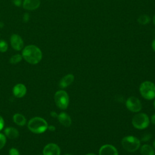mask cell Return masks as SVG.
<instances>
[{
    "label": "cell",
    "mask_w": 155,
    "mask_h": 155,
    "mask_svg": "<svg viewBox=\"0 0 155 155\" xmlns=\"http://www.w3.org/2000/svg\"><path fill=\"white\" fill-rule=\"evenodd\" d=\"M5 134L10 139H16L19 136L18 131L13 127H7L4 130Z\"/></svg>",
    "instance_id": "9a60e30c"
},
{
    "label": "cell",
    "mask_w": 155,
    "mask_h": 155,
    "mask_svg": "<svg viewBox=\"0 0 155 155\" xmlns=\"http://www.w3.org/2000/svg\"><path fill=\"white\" fill-rule=\"evenodd\" d=\"M9 155H20L18 150L15 148H12L9 151Z\"/></svg>",
    "instance_id": "7402d4cb"
},
{
    "label": "cell",
    "mask_w": 155,
    "mask_h": 155,
    "mask_svg": "<svg viewBox=\"0 0 155 155\" xmlns=\"http://www.w3.org/2000/svg\"><path fill=\"white\" fill-rule=\"evenodd\" d=\"M61 150L55 143H50L45 146L43 150V155H60Z\"/></svg>",
    "instance_id": "9c48e42d"
},
{
    "label": "cell",
    "mask_w": 155,
    "mask_h": 155,
    "mask_svg": "<svg viewBox=\"0 0 155 155\" xmlns=\"http://www.w3.org/2000/svg\"><path fill=\"white\" fill-rule=\"evenodd\" d=\"M86 155H96V154H95L94 153H88V154H87Z\"/></svg>",
    "instance_id": "d6a6232c"
},
{
    "label": "cell",
    "mask_w": 155,
    "mask_h": 155,
    "mask_svg": "<svg viewBox=\"0 0 155 155\" xmlns=\"http://www.w3.org/2000/svg\"><path fill=\"white\" fill-rule=\"evenodd\" d=\"M13 4L17 6V7H20L22 5V0H12Z\"/></svg>",
    "instance_id": "cb8c5ba5"
},
{
    "label": "cell",
    "mask_w": 155,
    "mask_h": 155,
    "mask_svg": "<svg viewBox=\"0 0 155 155\" xmlns=\"http://www.w3.org/2000/svg\"><path fill=\"white\" fill-rule=\"evenodd\" d=\"M140 152L142 155H155L154 148L148 144L143 145L140 147Z\"/></svg>",
    "instance_id": "2e32d148"
},
{
    "label": "cell",
    "mask_w": 155,
    "mask_h": 155,
    "mask_svg": "<svg viewBox=\"0 0 155 155\" xmlns=\"http://www.w3.org/2000/svg\"><path fill=\"white\" fill-rule=\"evenodd\" d=\"M5 142H6V138L5 136L3 134L0 133V150L4 147V145H5Z\"/></svg>",
    "instance_id": "44dd1931"
},
{
    "label": "cell",
    "mask_w": 155,
    "mask_h": 155,
    "mask_svg": "<svg viewBox=\"0 0 155 155\" xmlns=\"http://www.w3.org/2000/svg\"><path fill=\"white\" fill-rule=\"evenodd\" d=\"M99 155H118V151L113 145L105 144L99 148Z\"/></svg>",
    "instance_id": "30bf717a"
},
{
    "label": "cell",
    "mask_w": 155,
    "mask_h": 155,
    "mask_svg": "<svg viewBox=\"0 0 155 155\" xmlns=\"http://www.w3.org/2000/svg\"><path fill=\"white\" fill-rule=\"evenodd\" d=\"M4 125V121L1 116H0V131L3 128Z\"/></svg>",
    "instance_id": "d4e9b609"
},
{
    "label": "cell",
    "mask_w": 155,
    "mask_h": 155,
    "mask_svg": "<svg viewBox=\"0 0 155 155\" xmlns=\"http://www.w3.org/2000/svg\"><path fill=\"white\" fill-rule=\"evenodd\" d=\"M58 119L60 124L64 127H68L71 124V119L70 116L65 112H62L58 114Z\"/></svg>",
    "instance_id": "5bb4252c"
},
{
    "label": "cell",
    "mask_w": 155,
    "mask_h": 155,
    "mask_svg": "<svg viewBox=\"0 0 155 155\" xmlns=\"http://www.w3.org/2000/svg\"><path fill=\"white\" fill-rule=\"evenodd\" d=\"M138 22L142 25H146L147 24H148L150 21V18L148 16L146 15H142L141 16H140L138 18Z\"/></svg>",
    "instance_id": "ac0fdd59"
},
{
    "label": "cell",
    "mask_w": 155,
    "mask_h": 155,
    "mask_svg": "<svg viewBox=\"0 0 155 155\" xmlns=\"http://www.w3.org/2000/svg\"><path fill=\"white\" fill-rule=\"evenodd\" d=\"M13 120L15 124L20 126L24 125L26 123V119L24 116L19 113H16L14 114L13 116Z\"/></svg>",
    "instance_id": "e0dca14e"
},
{
    "label": "cell",
    "mask_w": 155,
    "mask_h": 155,
    "mask_svg": "<svg viewBox=\"0 0 155 155\" xmlns=\"http://www.w3.org/2000/svg\"><path fill=\"white\" fill-rule=\"evenodd\" d=\"M151 137V135L150 134H144L142 137V141H144V142H146V141H148L149 140Z\"/></svg>",
    "instance_id": "603a6c76"
},
{
    "label": "cell",
    "mask_w": 155,
    "mask_h": 155,
    "mask_svg": "<svg viewBox=\"0 0 155 155\" xmlns=\"http://www.w3.org/2000/svg\"><path fill=\"white\" fill-rule=\"evenodd\" d=\"M65 155H72V154H65Z\"/></svg>",
    "instance_id": "e575fe53"
},
{
    "label": "cell",
    "mask_w": 155,
    "mask_h": 155,
    "mask_svg": "<svg viewBox=\"0 0 155 155\" xmlns=\"http://www.w3.org/2000/svg\"><path fill=\"white\" fill-rule=\"evenodd\" d=\"M40 4V0H24L22 3V7L25 10H33L38 8Z\"/></svg>",
    "instance_id": "8fae6325"
},
{
    "label": "cell",
    "mask_w": 155,
    "mask_h": 155,
    "mask_svg": "<svg viewBox=\"0 0 155 155\" xmlns=\"http://www.w3.org/2000/svg\"><path fill=\"white\" fill-rule=\"evenodd\" d=\"M22 59V55L19 54H15V55H13L10 59V62L11 64H17L18 62H19Z\"/></svg>",
    "instance_id": "d6986e66"
},
{
    "label": "cell",
    "mask_w": 155,
    "mask_h": 155,
    "mask_svg": "<svg viewBox=\"0 0 155 155\" xmlns=\"http://www.w3.org/2000/svg\"><path fill=\"white\" fill-rule=\"evenodd\" d=\"M22 58L31 64H36L42 59L41 50L36 45H29L24 47L22 53Z\"/></svg>",
    "instance_id": "6da1fadb"
},
{
    "label": "cell",
    "mask_w": 155,
    "mask_h": 155,
    "mask_svg": "<svg viewBox=\"0 0 155 155\" xmlns=\"http://www.w3.org/2000/svg\"><path fill=\"white\" fill-rule=\"evenodd\" d=\"M123 148L128 152H134L137 151L140 146V140L133 136H127L124 137L121 141Z\"/></svg>",
    "instance_id": "3957f363"
},
{
    "label": "cell",
    "mask_w": 155,
    "mask_h": 155,
    "mask_svg": "<svg viewBox=\"0 0 155 155\" xmlns=\"http://www.w3.org/2000/svg\"><path fill=\"white\" fill-rule=\"evenodd\" d=\"M132 125L133 127L139 130L146 128L150 124V119L148 115L143 113H140L135 114L132 118Z\"/></svg>",
    "instance_id": "5b68a950"
},
{
    "label": "cell",
    "mask_w": 155,
    "mask_h": 155,
    "mask_svg": "<svg viewBox=\"0 0 155 155\" xmlns=\"http://www.w3.org/2000/svg\"><path fill=\"white\" fill-rule=\"evenodd\" d=\"M153 105H154V108H155V99H154V102H153Z\"/></svg>",
    "instance_id": "836d02e7"
},
{
    "label": "cell",
    "mask_w": 155,
    "mask_h": 155,
    "mask_svg": "<svg viewBox=\"0 0 155 155\" xmlns=\"http://www.w3.org/2000/svg\"><path fill=\"white\" fill-rule=\"evenodd\" d=\"M8 49L7 42L4 40H0V51L5 52Z\"/></svg>",
    "instance_id": "ffe728a7"
},
{
    "label": "cell",
    "mask_w": 155,
    "mask_h": 155,
    "mask_svg": "<svg viewBox=\"0 0 155 155\" xmlns=\"http://www.w3.org/2000/svg\"><path fill=\"white\" fill-rule=\"evenodd\" d=\"M50 115H51L52 117H58V114H57V113H56V112H54V111H51V112L50 113Z\"/></svg>",
    "instance_id": "83f0119b"
},
{
    "label": "cell",
    "mask_w": 155,
    "mask_h": 155,
    "mask_svg": "<svg viewBox=\"0 0 155 155\" xmlns=\"http://www.w3.org/2000/svg\"><path fill=\"white\" fill-rule=\"evenodd\" d=\"M139 92L144 99H153L155 98V84L151 81H144L140 85Z\"/></svg>",
    "instance_id": "277c9868"
},
{
    "label": "cell",
    "mask_w": 155,
    "mask_h": 155,
    "mask_svg": "<svg viewBox=\"0 0 155 155\" xmlns=\"http://www.w3.org/2000/svg\"><path fill=\"white\" fill-rule=\"evenodd\" d=\"M151 122L154 125H155V113L151 116Z\"/></svg>",
    "instance_id": "484cf974"
},
{
    "label": "cell",
    "mask_w": 155,
    "mask_h": 155,
    "mask_svg": "<svg viewBox=\"0 0 155 155\" xmlns=\"http://www.w3.org/2000/svg\"><path fill=\"white\" fill-rule=\"evenodd\" d=\"M10 43L12 48L17 51L22 50L24 47V41L22 38L17 35L13 34L10 37Z\"/></svg>",
    "instance_id": "ba28073f"
},
{
    "label": "cell",
    "mask_w": 155,
    "mask_h": 155,
    "mask_svg": "<svg viewBox=\"0 0 155 155\" xmlns=\"http://www.w3.org/2000/svg\"><path fill=\"white\" fill-rule=\"evenodd\" d=\"M28 18H29V17H28V14H27V13H25V14L24 15V21L25 22H27V21H28Z\"/></svg>",
    "instance_id": "4316f807"
},
{
    "label": "cell",
    "mask_w": 155,
    "mask_h": 155,
    "mask_svg": "<svg viewBox=\"0 0 155 155\" xmlns=\"http://www.w3.org/2000/svg\"><path fill=\"white\" fill-rule=\"evenodd\" d=\"M38 155H40V154H38Z\"/></svg>",
    "instance_id": "d590c367"
},
{
    "label": "cell",
    "mask_w": 155,
    "mask_h": 155,
    "mask_svg": "<svg viewBox=\"0 0 155 155\" xmlns=\"http://www.w3.org/2000/svg\"><path fill=\"white\" fill-rule=\"evenodd\" d=\"M50 131H54L55 130V127L53 125H50V126H48V128H47Z\"/></svg>",
    "instance_id": "f1b7e54d"
},
{
    "label": "cell",
    "mask_w": 155,
    "mask_h": 155,
    "mask_svg": "<svg viewBox=\"0 0 155 155\" xmlns=\"http://www.w3.org/2000/svg\"><path fill=\"white\" fill-rule=\"evenodd\" d=\"M26 91V87L22 84H18L13 88V94L17 97H23L25 94Z\"/></svg>",
    "instance_id": "4fadbf2b"
},
{
    "label": "cell",
    "mask_w": 155,
    "mask_h": 155,
    "mask_svg": "<svg viewBox=\"0 0 155 155\" xmlns=\"http://www.w3.org/2000/svg\"><path fill=\"white\" fill-rule=\"evenodd\" d=\"M56 105L61 110H65L69 104V96L64 90H59L54 94Z\"/></svg>",
    "instance_id": "8992f818"
},
{
    "label": "cell",
    "mask_w": 155,
    "mask_h": 155,
    "mask_svg": "<svg viewBox=\"0 0 155 155\" xmlns=\"http://www.w3.org/2000/svg\"><path fill=\"white\" fill-rule=\"evenodd\" d=\"M27 126L31 132L39 134L44 132L47 129L48 124L44 119L39 117H35L29 120Z\"/></svg>",
    "instance_id": "7a4b0ae2"
},
{
    "label": "cell",
    "mask_w": 155,
    "mask_h": 155,
    "mask_svg": "<svg viewBox=\"0 0 155 155\" xmlns=\"http://www.w3.org/2000/svg\"><path fill=\"white\" fill-rule=\"evenodd\" d=\"M151 47H152V48L153 50L155 51V39H154L152 42V44H151Z\"/></svg>",
    "instance_id": "f546056e"
},
{
    "label": "cell",
    "mask_w": 155,
    "mask_h": 155,
    "mask_svg": "<svg viewBox=\"0 0 155 155\" xmlns=\"http://www.w3.org/2000/svg\"><path fill=\"white\" fill-rule=\"evenodd\" d=\"M153 23H154V24L155 25V15H154V16H153Z\"/></svg>",
    "instance_id": "1f68e13d"
},
{
    "label": "cell",
    "mask_w": 155,
    "mask_h": 155,
    "mask_svg": "<svg viewBox=\"0 0 155 155\" xmlns=\"http://www.w3.org/2000/svg\"><path fill=\"white\" fill-rule=\"evenodd\" d=\"M74 76L72 74H68L65 75L64 77H63L59 84V86L61 88H65L71 85L73 82L74 81Z\"/></svg>",
    "instance_id": "7c38bea8"
},
{
    "label": "cell",
    "mask_w": 155,
    "mask_h": 155,
    "mask_svg": "<svg viewBox=\"0 0 155 155\" xmlns=\"http://www.w3.org/2000/svg\"><path fill=\"white\" fill-rule=\"evenodd\" d=\"M125 105L128 110L134 113L140 111L142 107L140 101L134 96L128 97L126 101Z\"/></svg>",
    "instance_id": "52a82bcc"
},
{
    "label": "cell",
    "mask_w": 155,
    "mask_h": 155,
    "mask_svg": "<svg viewBox=\"0 0 155 155\" xmlns=\"http://www.w3.org/2000/svg\"><path fill=\"white\" fill-rule=\"evenodd\" d=\"M153 148L155 149V140H154V142L153 143Z\"/></svg>",
    "instance_id": "4dcf8cb0"
}]
</instances>
